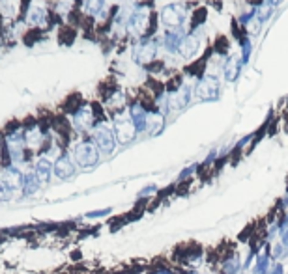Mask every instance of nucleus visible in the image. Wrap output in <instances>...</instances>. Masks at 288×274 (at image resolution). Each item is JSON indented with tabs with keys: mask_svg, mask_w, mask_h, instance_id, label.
Instances as JSON below:
<instances>
[{
	"mask_svg": "<svg viewBox=\"0 0 288 274\" xmlns=\"http://www.w3.org/2000/svg\"><path fill=\"white\" fill-rule=\"evenodd\" d=\"M193 94L197 95L200 101H204V103L219 101V97H221V80L214 73H204V77H200L197 80Z\"/></svg>",
	"mask_w": 288,
	"mask_h": 274,
	"instance_id": "f257e3e1",
	"label": "nucleus"
},
{
	"mask_svg": "<svg viewBox=\"0 0 288 274\" xmlns=\"http://www.w3.org/2000/svg\"><path fill=\"white\" fill-rule=\"evenodd\" d=\"M219 274H240L243 272V258L240 256V252H229L227 256L221 258V261L217 263Z\"/></svg>",
	"mask_w": 288,
	"mask_h": 274,
	"instance_id": "9d476101",
	"label": "nucleus"
},
{
	"mask_svg": "<svg viewBox=\"0 0 288 274\" xmlns=\"http://www.w3.org/2000/svg\"><path fill=\"white\" fill-rule=\"evenodd\" d=\"M75 161L79 166L83 168H92L99 163V151H97L96 144L90 142V140H85V142H79L73 149Z\"/></svg>",
	"mask_w": 288,
	"mask_h": 274,
	"instance_id": "39448f33",
	"label": "nucleus"
},
{
	"mask_svg": "<svg viewBox=\"0 0 288 274\" xmlns=\"http://www.w3.org/2000/svg\"><path fill=\"white\" fill-rule=\"evenodd\" d=\"M186 30L183 28H172V30H167V34L163 36L161 39V45L165 47L167 53H178V49H180L181 41H183V37H186Z\"/></svg>",
	"mask_w": 288,
	"mask_h": 274,
	"instance_id": "f8f14e48",
	"label": "nucleus"
},
{
	"mask_svg": "<svg viewBox=\"0 0 288 274\" xmlns=\"http://www.w3.org/2000/svg\"><path fill=\"white\" fill-rule=\"evenodd\" d=\"M240 45H241V54H240L241 62L249 63V58H251V53H253V41L249 39V37H245Z\"/></svg>",
	"mask_w": 288,
	"mask_h": 274,
	"instance_id": "bb28decb",
	"label": "nucleus"
},
{
	"mask_svg": "<svg viewBox=\"0 0 288 274\" xmlns=\"http://www.w3.org/2000/svg\"><path fill=\"white\" fill-rule=\"evenodd\" d=\"M187 19V8L183 4H167L161 10V22L169 30L172 28H181V25Z\"/></svg>",
	"mask_w": 288,
	"mask_h": 274,
	"instance_id": "423d86ee",
	"label": "nucleus"
},
{
	"mask_svg": "<svg viewBox=\"0 0 288 274\" xmlns=\"http://www.w3.org/2000/svg\"><path fill=\"white\" fill-rule=\"evenodd\" d=\"M270 274H284V267L281 261H277V263L272 265V269H270Z\"/></svg>",
	"mask_w": 288,
	"mask_h": 274,
	"instance_id": "473e14b6",
	"label": "nucleus"
},
{
	"mask_svg": "<svg viewBox=\"0 0 288 274\" xmlns=\"http://www.w3.org/2000/svg\"><path fill=\"white\" fill-rule=\"evenodd\" d=\"M0 179L4 181V183L8 185L11 190H15L17 187H21V185H23V174L17 168H13V166H8V168L2 172Z\"/></svg>",
	"mask_w": 288,
	"mask_h": 274,
	"instance_id": "6ab92c4d",
	"label": "nucleus"
},
{
	"mask_svg": "<svg viewBox=\"0 0 288 274\" xmlns=\"http://www.w3.org/2000/svg\"><path fill=\"white\" fill-rule=\"evenodd\" d=\"M92 142L96 144L97 151L105 153V155H111L112 151H114V148H116V138H114V131H112L111 127L105 125L103 122L96 123V127H94V132H92Z\"/></svg>",
	"mask_w": 288,
	"mask_h": 274,
	"instance_id": "20e7f679",
	"label": "nucleus"
},
{
	"mask_svg": "<svg viewBox=\"0 0 288 274\" xmlns=\"http://www.w3.org/2000/svg\"><path fill=\"white\" fill-rule=\"evenodd\" d=\"M198 172V164H191V166H187V168H183L178 174V183H187V181L191 179L193 175Z\"/></svg>",
	"mask_w": 288,
	"mask_h": 274,
	"instance_id": "cd10ccee",
	"label": "nucleus"
},
{
	"mask_svg": "<svg viewBox=\"0 0 288 274\" xmlns=\"http://www.w3.org/2000/svg\"><path fill=\"white\" fill-rule=\"evenodd\" d=\"M42 140H43V134L37 127H32V129H28V131L25 132V142H27V146H30V148H37V146L42 144Z\"/></svg>",
	"mask_w": 288,
	"mask_h": 274,
	"instance_id": "b1692460",
	"label": "nucleus"
},
{
	"mask_svg": "<svg viewBox=\"0 0 288 274\" xmlns=\"http://www.w3.org/2000/svg\"><path fill=\"white\" fill-rule=\"evenodd\" d=\"M165 127V114L161 110H150L148 112V120H146V131L150 136H155L159 134Z\"/></svg>",
	"mask_w": 288,
	"mask_h": 274,
	"instance_id": "a211bd4d",
	"label": "nucleus"
},
{
	"mask_svg": "<svg viewBox=\"0 0 288 274\" xmlns=\"http://www.w3.org/2000/svg\"><path fill=\"white\" fill-rule=\"evenodd\" d=\"M112 209L107 207V209H99V211H92V213H86V218H103V216L111 215Z\"/></svg>",
	"mask_w": 288,
	"mask_h": 274,
	"instance_id": "7c9ffc66",
	"label": "nucleus"
},
{
	"mask_svg": "<svg viewBox=\"0 0 288 274\" xmlns=\"http://www.w3.org/2000/svg\"><path fill=\"white\" fill-rule=\"evenodd\" d=\"M11 196H13V190L0 179V200H11Z\"/></svg>",
	"mask_w": 288,
	"mask_h": 274,
	"instance_id": "c756f323",
	"label": "nucleus"
},
{
	"mask_svg": "<svg viewBox=\"0 0 288 274\" xmlns=\"http://www.w3.org/2000/svg\"><path fill=\"white\" fill-rule=\"evenodd\" d=\"M112 131H114V138H116L118 144H129L133 142L135 136L139 134L137 129H135L133 122L129 120V118H122V116H116L114 120V125H112Z\"/></svg>",
	"mask_w": 288,
	"mask_h": 274,
	"instance_id": "6e6552de",
	"label": "nucleus"
},
{
	"mask_svg": "<svg viewBox=\"0 0 288 274\" xmlns=\"http://www.w3.org/2000/svg\"><path fill=\"white\" fill-rule=\"evenodd\" d=\"M198 51H200V39L195 34H187L183 37V41H181L180 49H178V54H180L181 58L193 60L198 54Z\"/></svg>",
	"mask_w": 288,
	"mask_h": 274,
	"instance_id": "ddd939ff",
	"label": "nucleus"
},
{
	"mask_svg": "<svg viewBox=\"0 0 288 274\" xmlns=\"http://www.w3.org/2000/svg\"><path fill=\"white\" fill-rule=\"evenodd\" d=\"M206 15H208L206 8H198V10H195V13H193V19H191V27L198 28L200 25H204V21H206Z\"/></svg>",
	"mask_w": 288,
	"mask_h": 274,
	"instance_id": "c85d7f7f",
	"label": "nucleus"
},
{
	"mask_svg": "<svg viewBox=\"0 0 288 274\" xmlns=\"http://www.w3.org/2000/svg\"><path fill=\"white\" fill-rule=\"evenodd\" d=\"M214 53L217 54V56H221V58H227L230 53V41L227 36H217V39H215L214 43Z\"/></svg>",
	"mask_w": 288,
	"mask_h": 274,
	"instance_id": "5701e85b",
	"label": "nucleus"
},
{
	"mask_svg": "<svg viewBox=\"0 0 288 274\" xmlns=\"http://www.w3.org/2000/svg\"><path fill=\"white\" fill-rule=\"evenodd\" d=\"M45 21H47V10L39 8V6L32 8V11H30V22H32L34 27H43Z\"/></svg>",
	"mask_w": 288,
	"mask_h": 274,
	"instance_id": "393cba45",
	"label": "nucleus"
},
{
	"mask_svg": "<svg viewBox=\"0 0 288 274\" xmlns=\"http://www.w3.org/2000/svg\"><path fill=\"white\" fill-rule=\"evenodd\" d=\"M53 170H54V175L58 179H70V177L75 175V164L68 155H60L56 158V163H54Z\"/></svg>",
	"mask_w": 288,
	"mask_h": 274,
	"instance_id": "2eb2a0df",
	"label": "nucleus"
},
{
	"mask_svg": "<svg viewBox=\"0 0 288 274\" xmlns=\"http://www.w3.org/2000/svg\"><path fill=\"white\" fill-rule=\"evenodd\" d=\"M148 108L142 105V103H133L131 108H129V120L133 122L137 132L146 131V120H148Z\"/></svg>",
	"mask_w": 288,
	"mask_h": 274,
	"instance_id": "4468645a",
	"label": "nucleus"
},
{
	"mask_svg": "<svg viewBox=\"0 0 288 274\" xmlns=\"http://www.w3.org/2000/svg\"><path fill=\"white\" fill-rule=\"evenodd\" d=\"M155 192H157V185H148V187H144L139 192V198H148V196L155 194Z\"/></svg>",
	"mask_w": 288,
	"mask_h": 274,
	"instance_id": "2f4dec72",
	"label": "nucleus"
},
{
	"mask_svg": "<svg viewBox=\"0 0 288 274\" xmlns=\"http://www.w3.org/2000/svg\"><path fill=\"white\" fill-rule=\"evenodd\" d=\"M73 123L79 131H90L96 127V116H94V110H92L90 105H83L79 110L75 112Z\"/></svg>",
	"mask_w": 288,
	"mask_h": 274,
	"instance_id": "9b49d317",
	"label": "nucleus"
},
{
	"mask_svg": "<svg viewBox=\"0 0 288 274\" xmlns=\"http://www.w3.org/2000/svg\"><path fill=\"white\" fill-rule=\"evenodd\" d=\"M241 65H243V62H241V58L238 56V54L229 56L227 62H224V65H223L224 80H227V82H236L238 77H240V73H241Z\"/></svg>",
	"mask_w": 288,
	"mask_h": 274,
	"instance_id": "dca6fc26",
	"label": "nucleus"
},
{
	"mask_svg": "<svg viewBox=\"0 0 288 274\" xmlns=\"http://www.w3.org/2000/svg\"><path fill=\"white\" fill-rule=\"evenodd\" d=\"M51 172H53V164L49 163L47 158H39L34 168V175L37 177L39 185H47L51 179Z\"/></svg>",
	"mask_w": 288,
	"mask_h": 274,
	"instance_id": "aec40b11",
	"label": "nucleus"
},
{
	"mask_svg": "<svg viewBox=\"0 0 288 274\" xmlns=\"http://www.w3.org/2000/svg\"><path fill=\"white\" fill-rule=\"evenodd\" d=\"M25 132L15 131L6 138V146L10 151V158L13 163H23L25 161Z\"/></svg>",
	"mask_w": 288,
	"mask_h": 274,
	"instance_id": "1a4fd4ad",
	"label": "nucleus"
},
{
	"mask_svg": "<svg viewBox=\"0 0 288 274\" xmlns=\"http://www.w3.org/2000/svg\"><path fill=\"white\" fill-rule=\"evenodd\" d=\"M85 8L88 15H99L105 8V0H85Z\"/></svg>",
	"mask_w": 288,
	"mask_h": 274,
	"instance_id": "a878e982",
	"label": "nucleus"
},
{
	"mask_svg": "<svg viewBox=\"0 0 288 274\" xmlns=\"http://www.w3.org/2000/svg\"><path fill=\"white\" fill-rule=\"evenodd\" d=\"M272 265H273V261H272V256H270V244H266V246L258 252V256H256L251 274H270Z\"/></svg>",
	"mask_w": 288,
	"mask_h": 274,
	"instance_id": "f3484780",
	"label": "nucleus"
},
{
	"mask_svg": "<svg viewBox=\"0 0 288 274\" xmlns=\"http://www.w3.org/2000/svg\"><path fill=\"white\" fill-rule=\"evenodd\" d=\"M107 105H109V108H111L112 114L120 116V114L126 110V106H128V101H126V95H124L122 92H114V94L109 97Z\"/></svg>",
	"mask_w": 288,
	"mask_h": 274,
	"instance_id": "412c9836",
	"label": "nucleus"
},
{
	"mask_svg": "<svg viewBox=\"0 0 288 274\" xmlns=\"http://www.w3.org/2000/svg\"><path fill=\"white\" fill-rule=\"evenodd\" d=\"M161 45V39L157 37H142L133 49V60L140 65H150L152 62H155V56H157V49Z\"/></svg>",
	"mask_w": 288,
	"mask_h": 274,
	"instance_id": "7ed1b4c3",
	"label": "nucleus"
},
{
	"mask_svg": "<svg viewBox=\"0 0 288 274\" xmlns=\"http://www.w3.org/2000/svg\"><path fill=\"white\" fill-rule=\"evenodd\" d=\"M21 189H23V196H32V194H36L37 190H39V181H37V177L34 175V172L32 174L23 175Z\"/></svg>",
	"mask_w": 288,
	"mask_h": 274,
	"instance_id": "4be33fe9",
	"label": "nucleus"
},
{
	"mask_svg": "<svg viewBox=\"0 0 288 274\" xmlns=\"http://www.w3.org/2000/svg\"><path fill=\"white\" fill-rule=\"evenodd\" d=\"M152 27V11L146 6L135 8L128 17V32L135 37H146Z\"/></svg>",
	"mask_w": 288,
	"mask_h": 274,
	"instance_id": "f03ea898",
	"label": "nucleus"
},
{
	"mask_svg": "<svg viewBox=\"0 0 288 274\" xmlns=\"http://www.w3.org/2000/svg\"><path fill=\"white\" fill-rule=\"evenodd\" d=\"M150 274H181L180 270H172V269H165V267H161V269H155L154 272Z\"/></svg>",
	"mask_w": 288,
	"mask_h": 274,
	"instance_id": "72a5a7b5",
	"label": "nucleus"
},
{
	"mask_svg": "<svg viewBox=\"0 0 288 274\" xmlns=\"http://www.w3.org/2000/svg\"><path fill=\"white\" fill-rule=\"evenodd\" d=\"M191 97H193V88L187 82H183L176 92L167 95V112H181L183 108L189 106Z\"/></svg>",
	"mask_w": 288,
	"mask_h": 274,
	"instance_id": "0eeeda50",
	"label": "nucleus"
}]
</instances>
